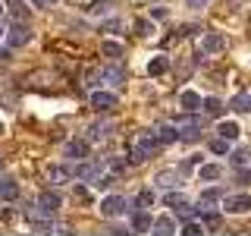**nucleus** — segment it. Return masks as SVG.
<instances>
[{
  "label": "nucleus",
  "mask_w": 251,
  "mask_h": 236,
  "mask_svg": "<svg viewBox=\"0 0 251 236\" xmlns=\"http://www.w3.org/2000/svg\"><path fill=\"white\" fill-rule=\"evenodd\" d=\"M176 126H179V132H182L185 139H195V136L204 129V120L195 114V110H188L185 117H179V120H176Z\"/></svg>",
  "instance_id": "5"
},
{
  "label": "nucleus",
  "mask_w": 251,
  "mask_h": 236,
  "mask_svg": "<svg viewBox=\"0 0 251 236\" xmlns=\"http://www.w3.org/2000/svg\"><path fill=\"white\" fill-rule=\"evenodd\" d=\"M210 151H214V154H229L232 151V148H229V139H223V136L214 139V142H210Z\"/></svg>",
  "instance_id": "28"
},
{
  "label": "nucleus",
  "mask_w": 251,
  "mask_h": 236,
  "mask_svg": "<svg viewBox=\"0 0 251 236\" xmlns=\"http://www.w3.org/2000/svg\"><path fill=\"white\" fill-rule=\"evenodd\" d=\"M116 104H120V98H116L113 91H94L91 94V107L94 110H113Z\"/></svg>",
  "instance_id": "6"
},
{
  "label": "nucleus",
  "mask_w": 251,
  "mask_h": 236,
  "mask_svg": "<svg viewBox=\"0 0 251 236\" xmlns=\"http://www.w3.org/2000/svg\"><path fill=\"white\" fill-rule=\"evenodd\" d=\"M100 167H104V164H75L73 177L75 179H91V183H94V179L100 177Z\"/></svg>",
  "instance_id": "11"
},
{
  "label": "nucleus",
  "mask_w": 251,
  "mask_h": 236,
  "mask_svg": "<svg viewBox=\"0 0 251 236\" xmlns=\"http://www.w3.org/2000/svg\"><path fill=\"white\" fill-rule=\"evenodd\" d=\"M98 79H100V82H107V85H120L123 79H126V73H123V66H104L98 73Z\"/></svg>",
  "instance_id": "14"
},
{
  "label": "nucleus",
  "mask_w": 251,
  "mask_h": 236,
  "mask_svg": "<svg viewBox=\"0 0 251 236\" xmlns=\"http://www.w3.org/2000/svg\"><path fill=\"white\" fill-rule=\"evenodd\" d=\"M138 205H145V208H148V205H154V192H151V189H145V192L138 195Z\"/></svg>",
  "instance_id": "33"
},
{
  "label": "nucleus",
  "mask_w": 251,
  "mask_h": 236,
  "mask_svg": "<svg viewBox=\"0 0 251 236\" xmlns=\"http://www.w3.org/2000/svg\"><path fill=\"white\" fill-rule=\"evenodd\" d=\"M100 51H104L107 57H120V54H123V44H116V41H104V47H100Z\"/></svg>",
  "instance_id": "30"
},
{
  "label": "nucleus",
  "mask_w": 251,
  "mask_h": 236,
  "mask_svg": "<svg viewBox=\"0 0 251 236\" xmlns=\"http://www.w3.org/2000/svg\"><path fill=\"white\" fill-rule=\"evenodd\" d=\"M198 177L204 179V183H207V179H210V183H214V179H220V177H223V170H220V167H217V164H201V170H198Z\"/></svg>",
  "instance_id": "26"
},
{
  "label": "nucleus",
  "mask_w": 251,
  "mask_h": 236,
  "mask_svg": "<svg viewBox=\"0 0 251 236\" xmlns=\"http://www.w3.org/2000/svg\"><path fill=\"white\" fill-rule=\"evenodd\" d=\"M135 29H138V35H151V31H154V26H151L148 19H138V22H135Z\"/></svg>",
  "instance_id": "31"
},
{
  "label": "nucleus",
  "mask_w": 251,
  "mask_h": 236,
  "mask_svg": "<svg viewBox=\"0 0 251 236\" xmlns=\"http://www.w3.org/2000/svg\"><path fill=\"white\" fill-rule=\"evenodd\" d=\"M110 132H113V123H110V120H98V123H91V126H88V139H91V142L107 139Z\"/></svg>",
  "instance_id": "12"
},
{
  "label": "nucleus",
  "mask_w": 251,
  "mask_h": 236,
  "mask_svg": "<svg viewBox=\"0 0 251 236\" xmlns=\"http://www.w3.org/2000/svg\"><path fill=\"white\" fill-rule=\"evenodd\" d=\"M151 16H154V19H163V16H167V10H163V6H154Z\"/></svg>",
  "instance_id": "35"
},
{
  "label": "nucleus",
  "mask_w": 251,
  "mask_h": 236,
  "mask_svg": "<svg viewBox=\"0 0 251 236\" xmlns=\"http://www.w3.org/2000/svg\"><path fill=\"white\" fill-rule=\"evenodd\" d=\"M201 107H204V114H207V117H220V114L226 110V104H223L220 98H204Z\"/></svg>",
  "instance_id": "25"
},
{
  "label": "nucleus",
  "mask_w": 251,
  "mask_h": 236,
  "mask_svg": "<svg viewBox=\"0 0 251 236\" xmlns=\"http://www.w3.org/2000/svg\"><path fill=\"white\" fill-rule=\"evenodd\" d=\"M154 233H160V236L176 233V220H173V217H157L154 220Z\"/></svg>",
  "instance_id": "24"
},
{
  "label": "nucleus",
  "mask_w": 251,
  "mask_h": 236,
  "mask_svg": "<svg viewBox=\"0 0 251 236\" xmlns=\"http://www.w3.org/2000/svg\"><path fill=\"white\" fill-rule=\"evenodd\" d=\"M163 202H167L170 208H176V211H179V208H185V205H188L182 192H167V195H163Z\"/></svg>",
  "instance_id": "27"
},
{
  "label": "nucleus",
  "mask_w": 251,
  "mask_h": 236,
  "mask_svg": "<svg viewBox=\"0 0 251 236\" xmlns=\"http://www.w3.org/2000/svg\"><path fill=\"white\" fill-rule=\"evenodd\" d=\"M179 104H182L185 110H201L204 98H201L198 91H182V94H179Z\"/></svg>",
  "instance_id": "20"
},
{
  "label": "nucleus",
  "mask_w": 251,
  "mask_h": 236,
  "mask_svg": "<svg viewBox=\"0 0 251 236\" xmlns=\"http://www.w3.org/2000/svg\"><path fill=\"white\" fill-rule=\"evenodd\" d=\"M6 41H10V47H22V44L31 41V31L19 22V26H13L10 31H6Z\"/></svg>",
  "instance_id": "9"
},
{
  "label": "nucleus",
  "mask_w": 251,
  "mask_h": 236,
  "mask_svg": "<svg viewBox=\"0 0 251 236\" xmlns=\"http://www.w3.org/2000/svg\"><path fill=\"white\" fill-rule=\"evenodd\" d=\"M229 107L235 110V114H251V91H242V94H235V98L229 101Z\"/></svg>",
  "instance_id": "21"
},
{
  "label": "nucleus",
  "mask_w": 251,
  "mask_h": 236,
  "mask_svg": "<svg viewBox=\"0 0 251 236\" xmlns=\"http://www.w3.org/2000/svg\"><path fill=\"white\" fill-rule=\"evenodd\" d=\"M0 38H6V29L3 26H0Z\"/></svg>",
  "instance_id": "39"
},
{
  "label": "nucleus",
  "mask_w": 251,
  "mask_h": 236,
  "mask_svg": "<svg viewBox=\"0 0 251 236\" xmlns=\"http://www.w3.org/2000/svg\"><path fill=\"white\" fill-rule=\"evenodd\" d=\"M170 69V57L167 54H157V57L148 60V76H163Z\"/></svg>",
  "instance_id": "15"
},
{
  "label": "nucleus",
  "mask_w": 251,
  "mask_h": 236,
  "mask_svg": "<svg viewBox=\"0 0 251 236\" xmlns=\"http://www.w3.org/2000/svg\"><path fill=\"white\" fill-rule=\"evenodd\" d=\"M182 233L185 236H198V233H204V224H198V220H185V224H182Z\"/></svg>",
  "instance_id": "29"
},
{
  "label": "nucleus",
  "mask_w": 251,
  "mask_h": 236,
  "mask_svg": "<svg viewBox=\"0 0 251 236\" xmlns=\"http://www.w3.org/2000/svg\"><path fill=\"white\" fill-rule=\"evenodd\" d=\"M38 205H41L44 211H50V214H57L60 211V195L57 192H41L38 195Z\"/></svg>",
  "instance_id": "19"
},
{
  "label": "nucleus",
  "mask_w": 251,
  "mask_h": 236,
  "mask_svg": "<svg viewBox=\"0 0 251 236\" xmlns=\"http://www.w3.org/2000/svg\"><path fill=\"white\" fill-rule=\"evenodd\" d=\"M214 202H217V192H214V189L201 195V208H210V205H214Z\"/></svg>",
  "instance_id": "32"
},
{
  "label": "nucleus",
  "mask_w": 251,
  "mask_h": 236,
  "mask_svg": "<svg viewBox=\"0 0 251 236\" xmlns=\"http://www.w3.org/2000/svg\"><path fill=\"white\" fill-rule=\"evenodd\" d=\"M176 139H182L179 126H170V123H163L160 129H157V142H163V145H170V142H176Z\"/></svg>",
  "instance_id": "18"
},
{
  "label": "nucleus",
  "mask_w": 251,
  "mask_h": 236,
  "mask_svg": "<svg viewBox=\"0 0 251 236\" xmlns=\"http://www.w3.org/2000/svg\"><path fill=\"white\" fill-rule=\"evenodd\" d=\"M223 47H226V38L217 35V31H207V35L201 38V51H204V54H220Z\"/></svg>",
  "instance_id": "8"
},
{
  "label": "nucleus",
  "mask_w": 251,
  "mask_h": 236,
  "mask_svg": "<svg viewBox=\"0 0 251 236\" xmlns=\"http://www.w3.org/2000/svg\"><path fill=\"white\" fill-rule=\"evenodd\" d=\"M154 227V220L145 214V211H138V214H132V230L135 233H145V230H151Z\"/></svg>",
  "instance_id": "23"
},
{
  "label": "nucleus",
  "mask_w": 251,
  "mask_h": 236,
  "mask_svg": "<svg viewBox=\"0 0 251 236\" xmlns=\"http://www.w3.org/2000/svg\"><path fill=\"white\" fill-rule=\"evenodd\" d=\"M188 6H195V10H201V6H207V0H185Z\"/></svg>",
  "instance_id": "36"
},
{
  "label": "nucleus",
  "mask_w": 251,
  "mask_h": 236,
  "mask_svg": "<svg viewBox=\"0 0 251 236\" xmlns=\"http://www.w3.org/2000/svg\"><path fill=\"white\" fill-rule=\"evenodd\" d=\"M129 208H132V202L123 199V195H107V199H100V214L104 217H120Z\"/></svg>",
  "instance_id": "2"
},
{
  "label": "nucleus",
  "mask_w": 251,
  "mask_h": 236,
  "mask_svg": "<svg viewBox=\"0 0 251 236\" xmlns=\"http://www.w3.org/2000/svg\"><path fill=\"white\" fill-rule=\"evenodd\" d=\"M0 10H3V3H0Z\"/></svg>",
  "instance_id": "42"
},
{
  "label": "nucleus",
  "mask_w": 251,
  "mask_h": 236,
  "mask_svg": "<svg viewBox=\"0 0 251 236\" xmlns=\"http://www.w3.org/2000/svg\"><path fill=\"white\" fill-rule=\"evenodd\" d=\"M66 157H73V161H85V157H88V142H82V139L66 142Z\"/></svg>",
  "instance_id": "13"
},
{
  "label": "nucleus",
  "mask_w": 251,
  "mask_h": 236,
  "mask_svg": "<svg viewBox=\"0 0 251 236\" xmlns=\"http://www.w3.org/2000/svg\"><path fill=\"white\" fill-rule=\"evenodd\" d=\"M154 183L160 186V189H173V186L182 183V170H160V173L154 177Z\"/></svg>",
  "instance_id": "10"
},
{
  "label": "nucleus",
  "mask_w": 251,
  "mask_h": 236,
  "mask_svg": "<svg viewBox=\"0 0 251 236\" xmlns=\"http://www.w3.org/2000/svg\"><path fill=\"white\" fill-rule=\"evenodd\" d=\"M0 199H3V202L19 199V186H16V179H10V177L0 179Z\"/></svg>",
  "instance_id": "17"
},
{
  "label": "nucleus",
  "mask_w": 251,
  "mask_h": 236,
  "mask_svg": "<svg viewBox=\"0 0 251 236\" xmlns=\"http://www.w3.org/2000/svg\"><path fill=\"white\" fill-rule=\"evenodd\" d=\"M31 3H35V6H44V0H31Z\"/></svg>",
  "instance_id": "38"
},
{
  "label": "nucleus",
  "mask_w": 251,
  "mask_h": 236,
  "mask_svg": "<svg viewBox=\"0 0 251 236\" xmlns=\"http://www.w3.org/2000/svg\"><path fill=\"white\" fill-rule=\"evenodd\" d=\"M0 60H10V51H0Z\"/></svg>",
  "instance_id": "37"
},
{
  "label": "nucleus",
  "mask_w": 251,
  "mask_h": 236,
  "mask_svg": "<svg viewBox=\"0 0 251 236\" xmlns=\"http://www.w3.org/2000/svg\"><path fill=\"white\" fill-rule=\"evenodd\" d=\"M204 224H207V227H220V217L217 214H204Z\"/></svg>",
  "instance_id": "34"
},
{
  "label": "nucleus",
  "mask_w": 251,
  "mask_h": 236,
  "mask_svg": "<svg viewBox=\"0 0 251 236\" xmlns=\"http://www.w3.org/2000/svg\"><path fill=\"white\" fill-rule=\"evenodd\" d=\"M154 148H157V132H138L129 145V157L138 164V161H145V157H151Z\"/></svg>",
  "instance_id": "1"
},
{
  "label": "nucleus",
  "mask_w": 251,
  "mask_h": 236,
  "mask_svg": "<svg viewBox=\"0 0 251 236\" xmlns=\"http://www.w3.org/2000/svg\"><path fill=\"white\" fill-rule=\"evenodd\" d=\"M0 132H3V123H0Z\"/></svg>",
  "instance_id": "40"
},
{
  "label": "nucleus",
  "mask_w": 251,
  "mask_h": 236,
  "mask_svg": "<svg viewBox=\"0 0 251 236\" xmlns=\"http://www.w3.org/2000/svg\"><path fill=\"white\" fill-rule=\"evenodd\" d=\"M223 211L226 214H248L251 211V195L248 192H232L223 199Z\"/></svg>",
  "instance_id": "3"
},
{
  "label": "nucleus",
  "mask_w": 251,
  "mask_h": 236,
  "mask_svg": "<svg viewBox=\"0 0 251 236\" xmlns=\"http://www.w3.org/2000/svg\"><path fill=\"white\" fill-rule=\"evenodd\" d=\"M0 164H3V157H0Z\"/></svg>",
  "instance_id": "41"
},
{
  "label": "nucleus",
  "mask_w": 251,
  "mask_h": 236,
  "mask_svg": "<svg viewBox=\"0 0 251 236\" xmlns=\"http://www.w3.org/2000/svg\"><path fill=\"white\" fill-rule=\"evenodd\" d=\"M217 132H220V136H223V139H229V142H235V139H239V123H232V120H223V123H220L217 126Z\"/></svg>",
  "instance_id": "22"
},
{
  "label": "nucleus",
  "mask_w": 251,
  "mask_h": 236,
  "mask_svg": "<svg viewBox=\"0 0 251 236\" xmlns=\"http://www.w3.org/2000/svg\"><path fill=\"white\" fill-rule=\"evenodd\" d=\"M69 177H73V167H63V164H50V167H47V183L50 186L69 183Z\"/></svg>",
  "instance_id": "7"
},
{
  "label": "nucleus",
  "mask_w": 251,
  "mask_h": 236,
  "mask_svg": "<svg viewBox=\"0 0 251 236\" xmlns=\"http://www.w3.org/2000/svg\"><path fill=\"white\" fill-rule=\"evenodd\" d=\"M25 214H28V224L35 227V230H41V233H50L53 230V214H50V211H44L41 205H38V208H28Z\"/></svg>",
  "instance_id": "4"
},
{
  "label": "nucleus",
  "mask_w": 251,
  "mask_h": 236,
  "mask_svg": "<svg viewBox=\"0 0 251 236\" xmlns=\"http://www.w3.org/2000/svg\"><path fill=\"white\" fill-rule=\"evenodd\" d=\"M229 157H232L235 170H248L251 167V148H235V151H229Z\"/></svg>",
  "instance_id": "16"
}]
</instances>
